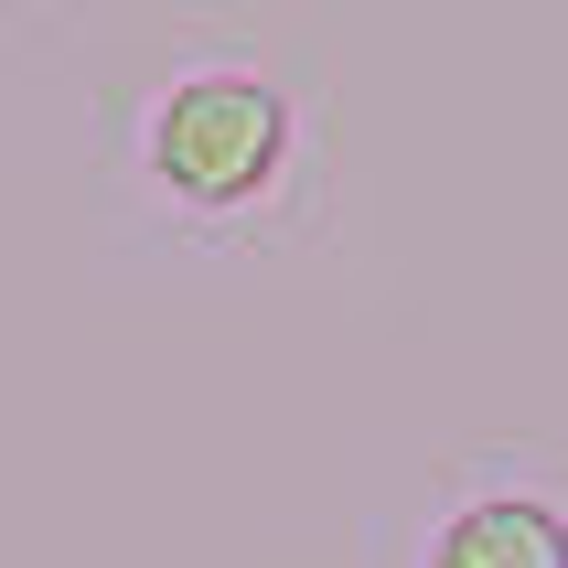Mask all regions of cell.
Segmentation results:
<instances>
[{
	"label": "cell",
	"mask_w": 568,
	"mask_h": 568,
	"mask_svg": "<svg viewBox=\"0 0 568 568\" xmlns=\"http://www.w3.org/2000/svg\"><path fill=\"white\" fill-rule=\"evenodd\" d=\"M429 568H568V526L526 494H494V505H462L440 526Z\"/></svg>",
	"instance_id": "obj_2"
},
{
	"label": "cell",
	"mask_w": 568,
	"mask_h": 568,
	"mask_svg": "<svg viewBox=\"0 0 568 568\" xmlns=\"http://www.w3.org/2000/svg\"><path fill=\"white\" fill-rule=\"evenodd\" d=\"M290 161V97L257 75H183L151 108V172L183 204H247Z\"/></svg>",
	"instance_id": "obj_1"
}]
</instances>
